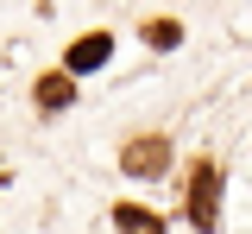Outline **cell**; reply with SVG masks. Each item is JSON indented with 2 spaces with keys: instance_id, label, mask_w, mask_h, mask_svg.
<instances>
[{
  "instance_id": "3957f363",
  "label": "cell",
  "mask_w": 252,
  "mask_h": 234,
  "mask_svg": "<svg viewBox=\"0 0 252 234\" xmlns=\"http://www.w3.org/2000/svg\"><path fill=\"white\" fill-rule=\"evenodd\" d=\"M32 101H38V114H63V108L76 101V76H69V70H44L38 89H32Z\"/></svg>"
},
{
  "instance_id": "7a4b0ae2",
  "label": "cell",
  "mask_w": 252,
  "mask_h": 234,
  "mask_svg": "<svg viewBox=\"0 0 252 234\" xmlns=\"http://www.w3.org/2000/svg\"><path fill=\"white\" fill-rule=\"evenodd\" d=\"M120 171H132V177H164L170 171V139L164 133H139L120 146Z\"/></svg>"
},
{
  "instance_id": "5b68a950",
  "label": "cell",
  "mask_w": 252,
  "mask_h": 234,
  "mask_svg": "<svg viewBox=\"0 0 252 234\" xmlns=\"http://www.w3.org/2000/svg\"><path fill=\"white\" fill-rule=\"evenodd\" d=\"M114 228L120 234H164V222H158V209H145V202H120L114 209Z\"/></svg>"
},
{
  "instance_id": "6da1fadb",
  "label": "cell",
  "mask_w": 252,
  "mask_h": 234,
  "mask_svg": "<svg viewBox=\"0 0 252 234\" xmlns=\"http://www.w3.org/2000/svg\"><path fill=\"white\" fill-rule=\"evenodd\" d=\"M183 215H189V228H202V234L220 222V171H215V158H195V165H189Z\"/></svg>"
},
{
  "instance_id": "277c9868",
  "label": "cell",
  "mask_w": 252,
  "mask_h": 234,
  "mask_svg": "<svg viewBox=\"0 0 252 234\" xmlns=\"http://www.w3.org/2000/svg\"><path fill=\"white\" fill-rule=\"evenodd\" d=\"M107 57H114V38H107V32H89V38H76V44L63 51V70L82 76V70H101Z\"/></svg>"
},
{
  "instance_id": "8992f818",
  "label": "cell",
  "mask_w": 252,
  "mask_h": 234,
  "mask_svg": "<svg viewBox=\"0 0 252 234\" xmlns=\"http://www.w3.org/2000/svg\"><path fill=\"white\" fill-rule=\"evenodd\" d=\"M139 38H145L152 51H177V44H183V26H177V19H145Z\"/></svg>"
}]
</instances>
